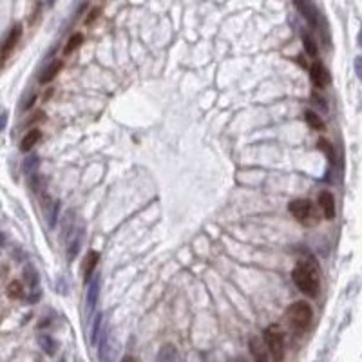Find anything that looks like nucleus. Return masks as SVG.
<instances>
[{"instance_id": "nucleus-1", "label": "nucleus", "mask_w": 362, "mask_h": 362, "mask_svg": "<svg viewBox=\"0 0 362 362\" xmlns=\"http://www.w3.org/2000/svg\"><path fill=\"white\" fill-rule=\"evenodd\" d=\"M293 283L297 285L301 292L308 295V297H317L319 295V270L317 265L313 261H299L295 268H293Z\"/></svg>"}, {"instance_id": "nucleus-2", "label": "nucleus", "mask_w": 362, "mask_h": 362, "mask_svg": "<svg viewBox=\"0 0 362 362\" xmlns=\"http://www.w3.org/2000/svg\"><path fill=\"white\" fill-rule=\"evenodd\" d=\"M265 346L270 353L273 362H283L286 355L285 331L281 330L279 324H270L265 330Z\"/></svg>"}, {"instance_id": "nucleus-3", "label": "nucleus", "mask_w": 362, "mask_h": 362, "mask_svg": "<svg viewBox=\"0 0 362 362\" xmlns=\"http://www.w3.org/2000/svg\"><path fill=\"white\" fill-rule=\"evenodd\" d=\"M311 319H313V310L305 301H297V303H293L286 310V321L295 331L308 330L311 324Z\"/></svg>"}, {"instance_id": "nucleus-4", "label": "nucleus", "mask_w": 362, "mask_h": 362, "mask_svg": "<svg viewBox=\"0 0 362 362\" xmlns=\"http://www.w3.org/2000/svg\"><path fill=\"white\" fill-rule=\"evenodd\" d=\"M288 212L306 227H313L319 221L317 210L310 199H295L292 203H288Z\"/></svg>"}, {"instance_id": "nucleus-5", "label": "nucleus", "mask_w": 362, "mask_h": 362, "mask_svg": "<svg viewBox=\"0 0 362 362\" xmlns=\"http://www.w3.org/2000/svg\"><path fill=\"white\" fill-rule=\"evenodd\" d=\"M98 343V361L100 362H113L114 361V348H113V337H111V328L107 324L100 330V335L96 339Z\"/></svg>"}, {"instance_id": "nucleus-6", "label": "nucleus", "mask_w": 362, "mask_h": 362, "mask_svg": "<svg viewBox=\"0 0 362 362\" xmlns=\"http://www.w3.org/2000/svg\"><path fill=\"white\" fill-rule=\"evenodd\" d=\"M310 78L313 85L319 87V89H324L328 83H330V73L324 67L323 62H313L310 67Z\"/></svg>"}, {"instance_id": "nucleus-7", "label": "nucleus", "mask_w": 362, "mask_h": 362, "mask_svg": "<svg viewBox=\"0 0 362 362\" xmlns=\"http://www.w3.org/2000/svg\"><path fill=\"white\" fill-rule=\"evenodd\" d=\"M293 2H295V6H297L299 13L308 20V24H310L311 27H317L319 26V13L310 0H293Z\"/></svg>"}, {"instance_id": "nucleus-8", "label": "nucleus", "mask_w": 362, "mask_h": 362, "mask_svg": "<svg viewBox=\"0 0 362 362\" xmlns=\"http://www.w3.org/2000/svg\"><path fill=\"white\" fill-rule=\"evenodd\" d=\"M98 295H100V277L95 275L93 279H89V286H87V295H85V308L87 313H93L98 303Z\"/></svg>"}, {"instance_id": "nucleus-9", "label": "nucleus", "mask_w": 362, "mask_h": 362, "mask_svg": "<svg viewBox=\"0 0 362 362\" xmlns=\"http://www.w3.org/2000/svg\"><path fill=\"white\" fill-rule=\"evenodd\" d=\"M319 207L323 210V216L326 219H333L335 217V199L333 194L328 191H324L319 194Z\"/></svg>"}, {"instance_id": "nucleus-10", "label": "nucleus", "mask_w": 362, "mask_h": 362, "mask_svg": "<svg viewBox=\"0 0 362 362\" xmlns=\"http://www.w3.org/2000/svg\"><path fill=\"white\" fill-rule=\"evenodd\" d=\"M248 348H250V353H252V359H254V362H270V361H268L267 346L261 343L259 337H252V339H250V343H248Z\"/></svg>"}, {"instance_id": "nucleus-11", "label": "nucleus", "mask_w": 362, "mask_h": 362, "mask_svg": "<svg viewBox=\"0 0 362 362\" xmlns=\"http://www.w3.org/2000/svg\"><path fill=\"white\" fill-rule=\"evenodd\" d=\"M20 37H22V26H15L13 29L9 31V35H7L4 45H2V58H7L11 55V51H13L15 47H17V44H19Z\"/></svg>"}, {"instance_id": "nucleus-12", "label": "nucleus", "mask_w": 362, "mask_h": 362, "mask_svg": "<svg viewBox=\"0 0 362 362\" xmlns=\"http://www.w3.org/2000/svg\"><path fill=\"white\" fill-rule=\"evenodd\" d=\"M62 60H55V62H51V64L47 65V67H44V71H42V75H40L38 82L42 83V85H45V83H49L55 80V76H57L58 73H60V69H62Z\"/></svg>"}, {"instance_id": "nucleus-13", "label": "nucleus", "mask_w": 362, "mask_h": 362, "mask_svg": "<svg viewBox=\"0 0 362 362\" xmlns=\"http://www.w3.org/2000/svg\"><path fill=\"white\" fill-rule=\"evenodd\" d=\"M40 138H42L40 129H31V131L22 138V141H20V151H22V152H29L33 147L38 143Z\"/></svg>"}, {"instance_id": "nucleus-14", "label": "nucleus", "mask_w": 362, "mask_h": 362, "mask_svg": "<svg viewBox=\"0 0 362 362\" xmlns=\"http://www.w3.org/2000/svg\"><path fill=\"white\" fill-rule=\"evenodd\" d=\"M156 362H176V346H172V344L161 346Z\"/></svg>"}, {"instance_id": "nucleus-15", "label": "nucleus", "mask_w": 362, "mask_h": 362, "mask_svg": "<svg viewBox=\"0 0 362 362\" xmlns=\"http://www.w3.org/2000/svg\"><path fill=\"white\" fill-rule=\"evenodd\" d=\"M98 259H100V255H98V252H91L89 255H87V259H85V263H83V272H85V283L91 279V275H93V272H95L96 265H98Z\"/></svg>"}, {"instance_id": "nucleus-16", "label": "nucleus", "mask_w": 362, "mask_h": 362, "mask_svg": "<svg viewBox=\"0 0 362 362\" xmlns=\"http://www.w3.org/2000/svg\"><path fill=\"white\" fill-rule=\"evenodd\" d=\"M305 120L311 129H315V131H324L323 118H321L315 111H305Z\"/></svg>"}, {"instance_id": "nucleus-17", "label": "nucleus", "mask_w": 362, "mask_h": 362, "mask_svg": "<svg viewBox=\"0 0 362 362\" xmlns=\"http://www.w3.org/2000/svg\"><path fill=\"white\" fill-rule=\"evenodd\" d=\"M38 343L40 346H42V349H44L47 355H55L57 353V343H55V339L49 335H40L38 337Z\"/></svg>"}, {"instance_id": "nucleus-18", "label": "nucleus", "mask_w": 362, "mask_h": 362, "mask_svg": "<svg viewBox=\"0 0 362 362\" xmlns=\"http://www.w3.org/2000/svg\"><path fill=\"white\" fill-rule=\"evenodd\" d=\"M24 279H26V283L29 285L31 290H35V292L38 290V273H37V270L33 267H26V270H24Z\"/></svg>"}, {"instance_id": "nucleus-19", "label": "nucleus", "mask_w": 362, "mask_h": 362, "mask_svg": "<svg viewBox=\"0 0 362 362\" xmlns=\"http://www.w3.org/2000/svg\"><path fill=\"white\" fill-rule=\"evenodd\" d=\"M303 47H305V53L308 57H317V44L308 33H303Z\"/></svg>"}, {"instance_id": "nucleus-20", "label": "nucleus", "mask_w": 362, "mask_h": 362, "mask_svg": "<svg viewBox=\"0 0 362 362\" xmlns=\"http://www.w3.org/2000/svg\"><path fill=\"white\" fill-rule=\"evenodd\" d=\"M83 44V35L82 33H76V35H73L69 40H67V44H65V49L64 53L65 55H71L73 51H76L78 47Z\"/></svg>"}, {"instance_id": "nucleus-21", "label": "nucleus", "mask_w": 362, "mask_h": 362, "mask_svg": "<svg viewBox=\"0 0 362 362\" xmlns=\"http://www.w3.org/2000/svg\"><path fill=\"white\" fill-rule=\"evenodd\" d=\"M7 295H9V297H13V299L24 297V286L20 285L19 281L9 283V286H7Z\"/></svg>"}, {"instance_id": "nucleus-22", "label": "nucleus", "mask_w": 362, "mask_h": 362, "mask_svg": "<svg viewBox=\"0 0 362 362\" xmlns=\"http://www.w3.org/2000/svg\"><path fill=\"white\" fill-rule=\"evenodd\" d=\"M24 169H26L27 174H33V172L38 169V158H37L35 154H31L29 158H26V161H24Z\"/></svg>"}, {"instance_id": "nucleus-23", "label": "nucleus", "mask_w": 362, "mask_h": 362, "mask_svg": "<svg viewBox=\"0 0 362 362\" xmlns=\"http://www.w3.org/2000/svg\"><path fill=\"white\" fill-rule=\"evenodd\" d=\"M317 147L321 149V151H324V152H326V156L330 158V161H333V158H335V152H333V147H331L330 143H328V141H326V140H321V141L317 143Z\"/></svg>"}, {"instance_id": "nucleus-24", "label": "nucleus", "mask_w": 362, "mask_h": 362, "mask_svg": "<svg viewBox=\"0 0 362 362\" xmlns=\"http://www.w3.org/2000/svg\"><path fill=\"white\" fill-rule=\"evenodd\" d=\"M100 330H102V315H98V317L95 319V324H93V333H91L93 344H96V339L100 335Z\"/></svg>"}, {"instance_id": "nucleus-25", "label": "nucleus", "mask_w": 362, "mask_h": 362, "mask_svg": "<svg viewBox=\"0 0 362 362\" xmlns=\"http://www.w3.org/2000/svg\"><path fill=\"white\" fill-rule=\"evenodd\" d=\"M98 15H100V7H95V9H93V11L89 13V17L85 19V24H93V22L96 20V17H98Z\"/></svg>"}, {"instance_id": "nucleus-26", "label": "nucleus", "mask_w": 362, "mask_h": 362, "mask_svg": "<svg viewBox=\"0 0 362 362\" xmlns=\"http://www.w3.org/2000/svg\"><path fill=\"white\" fill-rule=\"evenodd\" d=\"M313 102H315V103H321V105H323V109H324V111L328 109V105H326V102H324L323 98H317V95H313Z\"/></svg>"}, {"instance_id": "nucleus-27", "label": "nucleus", "mask_w": 362, "mask_h": 362, "mask_svg": "<svg viewBox=\"0 0 362 362\" xmlns=\"http://www.w3.org/2000/svg\"><path fill=\"white\" fill-rule=\"evenodd\" d=\"M355 71H357V76L361 78L362 75H361V58H357L355 60Z\"/></svg>"}, {"instance_id": "nucleus-28", "label": "nucleus", "mask_w": 362, "mask_h": 362, "mask_svg": "<svg viewBox=\"0 0 362 362\" xmlns=\"http://www.w3.org/2000/svg\"><path fill=\"white\" fill-rule=\"evenodd\" d=\"M35 100H37V96H31V100H27V103L24 105V109H26V111H27V109H31L33 103H35Z\"/></svg>"}, {"instance_id": "nucleus-29", "label": "nucleus", "mask_w": 362, "mask_h": 362, "mask_svg": "<svg viewBox=\"0 0 362 362\" xmlns=\"http://www.w3.org/2000/svg\"><path fill=\"white\" fill-rule=\"evenodd\" d=\"M6 118H7L6 113H2V116H0V131L4 129V125H6Z\"/></svg>"}, {"instance_id": "nucleus-30", "label": "nucleus", "mask_w": 362, "mask_h": 362, "mask_svg": "<svg viewBox=\"0 0 362 362\" xmlns=\"http://www.w3.org/2000/svg\"><path fill=\"white\" fill-rule=\"evenodd\" d=\"M121 362H136V359H134L133 355H125L123 359H121Z\"/></svg>"}, {"instance_id": "nucleus-31", "label": "nucleus", "mask_w": 362, "mask_h": 362, "mask_svg": "<svg viewBox=\"0 0 362 362\" xmlns=\"http://www.w3.org/2000/svg\"><path fill=\"white\" fill-rule=\"evenodd\" d=\"M232 362H247V361H245L243 357H235V359H234V361H232Z\"/></svg>"}, {"instance_id": "nucleus-32", "label": "nucleus", "mask_w": 362, "mask_h": 362, "mask_svg": "<svg viewBox=\"0 0 362 362\" xmlns=\"http://www.w3.org/2000/svg\"><path fill=\"white\" fill-rule=\"evenodd\" d=\"M0 245H2V235H0Z\"/></svg>"}]
</instances>
